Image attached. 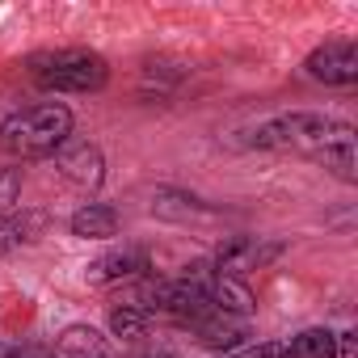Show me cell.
Segmentation results:
<instances>
[{"instance_id": "6da1fadb", "label": "cell", "mask_w": 358, "mask_h": 358, "mask_svg": "<svg viewBox=\"0 0 358 358\" xmlns=\"http://www.w3.org/2000/svg\"><path fill=\"white\" fill-rule=\"evenodd\" d=\"M72 139V110L59 101H43L30 110H17L0 122V152L13 160H38L59 152Z\"/></svg>"}, {"instance_id": "7a4b0ae2", "label": "cell", "mask_w": 358, "mask_h": 358, "mask_svg": "<svg viewBox=\"0 0 358 358\" xmlns=\"http://www.w3.org/2000/svg\"><path fill=\"white\" fill-rule=\"evenodd\" d=\"M341 139H354L350 122H337V118H324V114H282V118L262 122V127L249 131V143L253 148L308 152V156H320L324 148H333Z\"/></svg>"}, {"instance_id": "3957f363", "label": "cell", "mask_w": 358, "mask_h": 358, "mask_svg": "<svg viewBox=\"0 0 358 358\" xmlns=\"http://www.w3.org/2000/svg\"><path fill=\"white\" fill-rule=\"evenodd\" d=\"M30 76L51 93H97L110 80V64L89 47H64V51L34 55Z\"/></svg>"}, {"instance_id": "277c9868", "label": "cell", "mask_w": 358, "mask_h": 358, "mask_svg": "<svg viewBox=\"0 0 358 358\" xmlns=\"http://www.w3.org/2000/svg\"><path fill=\"white\" fill-rule=\"evenodd\" d=\"M274 257H282V241H257V236H232L220 245L215 253V274H228V278H241L249 270H262L270 266Z\"/></svg>"}, {"instance_id": "5b68a950", "label": "cell", "mask_w": 358, "mask_h": 358, "mask_svg": "<svg viewBox=\"0 0 358 358\" xmlns=\"http://www.w3.org/2000/svg\"><path fill=\"white\" fill-rule=\"evenodd\" d=\"M55 169H59L64 182H72L76 190H97L106 182V156H101V148H93L85 139H68L55 152Z\"/></svg>"}, {"instance_id": "8992f818", "label": "cell", "mask_w": 358, "mask_h": 358, "mask_svg": "<svg viewBox=\"0 0 358 358\" xmlns=\"http://www.w3.org/2000/svg\"><path fill=\"white\" fill-rule=\"evenodd\" d=\"M308 76L324 85H354L358 80V47L354 43H324L308 55Z\"/></svg>"}, {"instance_id": "52a82bcc", "label": "cell", "mask_w": 358, "mask_h": 358, "mask_svg": "<svg viewBox=\"0 0 358 358\" xmlns=\"http://www.w3.org/2000/svg\"><path fill=\"white\" fill-rule=\"evenodd\" d=\"M148 270H152V262H148V253H143V249H114V253L97 257V262L85 270V282H93V287H106V282L139 278V274H148Z\"/></svg>"}, {"instance_id": "ba28073f", "label": "cell", "mask_w": 358, "mask_h": 358, "mask_svg": "<svg viewBox=\"0 0 358 358\" xmlns=\"http://www.w3.org/2000/svg\"><path fill=\"white\" fill-rule=\"evenodd\" d=\"M207 282V295H211V308L224 312V316H249L257 308L253 291L241 282V278H228V274H203Z\"/></svg>"}, {"instance_id": "9c48e42d", "label": "cell", "mask_w": 358, "mask_h": 358, "mask_svg": "<svg viewBox=\"0 0 358 358\" xmlns=\"http://www.w3.org/2000/svg\"><path fill=\"white\" fill-rule=\"evenodd\" d=\"M190 329H194V337H199L203 345H211V350H236V345L245 341V324L232 320V316H224V312H207V316H199Z\"/></svg>"}, {"instance_id": "30bf717a", "label": "cell", "mask_w": 358, "mask_h": 358, "mask_svg": "<svg viewBox=\"0 0 358 358\" xmlns=\"http://www.w3.org/2000/svg\"><path fill=\"white\" fill-rule=\"evenodd\" d=\"M114 232H118V211L106 203H89L72 215V236L80 241H110Z\"/></svg>"}, {"instance_id": "8fae6325", "label": "cell", "mask_w": 358, "mask_h": 358, "mask_svg": "<svg viewBox=\"0 0 358 358\" xmlns=\"http://www.w3.org/2000/svg\"><path fill=\"white\" fill-rule=\"evenodd\" d=\"M282 358H337V333L303 329L299 337H291V345H282Z\"/></svg>"}, {"instance_id": "7c38bea8", "label": "cell", "mask_w": 358, "mask_h": 358, "mask_svg": "<svg viewBox=\"0 0 358 358\" xmlns=\"http://www.w3.org/2000/svg\"><path fill=\"white\" fill-rule=\"evenodd\" d=\"M59 354L64 358H101V333L93 324H72L59 337Z\"/></svg>"}, {"instance_id": "4fadbf2b", "label": "cell", "mask_w": 358, "mask_h": 358, "mask_svg": "<svg viewBox=\"0 0 358 358\" xmlns=\"http://www.w3.org/2000/svg\"><path fill=\"white\" fill-rule=\"evenodd\" d=\"M152 211L156 215H164V220H194V215H211L199 199H190V194H169V190H160L156 199H152Z\"/></svg>"}, {"instance_id": "5bb4252c", "label": "cell", "mask_w": 358, "mask_h": 358, "mask_svg": "<svg viewBox=\"0 0 358 358\" xmlns=\"http://www.w3.org/2000/svg\"><path fill=\"white\" fill-rule=\"evenodd\" d=\"M148 324H152V316H148V312H139V308H131V303H122V308H114V312H110V333H114V337H122V341L143 337V333H148Z\"/></svg>"}, {"instance_id": "9a60e30c", "label": "cell", "mask_w": 358, "mask_h": 358, "mask_svg": "<svg viewBox=\"0 0 358 358\" xmlns=\"http://www.w3.org/2000/svg\"><path fill=\"white\" fill-rule=\"evenodd\" d=\"M30 228H43V215H22V220H0V253H9V249H17L22 241H34L30 236Z\"/></svg>"}, {"instance_id": "2e32d148", "label": "cell", "mask_w": 358, "mask_h": 358, "mask_svg": "<svg viewBox=\"0 0 358 358\" xmlns=\"http://www.w3.org/2000/svg\"><path fill=\"white\" fill-rule=\"evenodd\" d=\"M316 160H324V169H333L341 182H354V139H341V143H333V148H324Z\"/></svg>"}, {"instance_id": "e0dca14e", "label": "cell", "mask_w": 358, "mask_h": 358, "mask_svg": "<svg viewBox=\"0 0 358 358\" xmlns=\"http://www.w3.org/2000/svg\"><path fill=\"white\" fill-rule=\"evenodd\" d=\"M22 203V173L17 169H0V220H9Z\"/></svg>"}, {"instance_id": "ac0fdd59", "label": "cell", "mask_w": 358, "mask_h": 358, "mask_svg": "<svg viewBox=\"0 0 358 358\" xmlns=\"http://www.w3.org/2000/svg\"><path fill=\"white\" fill-rule=\"evenodd\" d=\"M337 358H358V333H337Z\"/></svg>"}, {"instance_id": "d6986e66", "label": "cell", "mask_w": 358, "mask_h": 358, "mask_svg": "<svg viewBox=\"0 0 358 358\" xmlns=\"http://www.w3.org/2000/svg\"><path fill=\"white\" fill-rule=\"evenodd\" d=\"M241 358H282V345H278V341H266V345H257V350H249V354H241Z\"/></svg>"}, {"instance_id": "ffe728a7", "label": "cell", "mask_w": 358, "mask_h": 358, "mask_svg": "<svg viewBox=\"0 0 358 358\" xmlns=\"http://www.w3.org/2000/svg\"><path fill=\"white\" fill-rule=\"evenodd\" d=\"M13 358H55V354H47L38 345H26V350H13Z\"/></svg>"}, {"instance_id": "44dd1931", "label": "cell", "mask_w": 358, "mask_h": 358, "mask_svg": "<svg viewBox=\"0 0 358 358\" xmlns=\"http://www.w3.org/2000/svg\"><path fill=\"white\" fill-rule=\"evenodd\" d=\"M13 350H17V345H5V341H0V358H13Z\"/></svg>"}, {"instance_id": "7402d4cb", "label": "cell", "mask_w": 358, "mask_h": 358, "mask_svg": "<svg viewBox=\"0 0 358 358\" xmlns=\"http://www.w3.org/2000/svg\"><path fill=\"white\" fill-rule=\"evenodd\" d=\"M152 358H173V354H152Z\"/></svg>"}, {"instance_id": "603a6c76", "label": "cell", "mask_w": 358, "mask_h": 358, "mask_svg": "<svg viewBox=\"0 0 358 358\" xmlns=\"http://www.w3.org/2000/svg\"><path fill=\"white\" fill-rule=\"evenodd\" d=\"M101 358H106V354H101Z\"/></svg>"}]
</instances>
